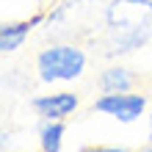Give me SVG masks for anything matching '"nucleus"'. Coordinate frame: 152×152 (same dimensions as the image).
<instances>
[{
    "label": "nucleus",
    "instance_id": "nucleus-1",
    "mask_svg": "<svg viewBox=\"0 0 152 152\" xmlns=\"http://www.w3.org/2000/svg\"><path fill=\"white\" fill-rule=\"evenodd\" d=\"M152 39V0H105V31L94 47L105 61L130 56Z\"/></svg>",
    "mask_w": 152,
    "mask_h": 152
},
{
    "label": "nucleus",
    "instance_id": "nucleus-2",
    "mask_svg": "<svg viewBox=\"0 0 152 152\" xmlns=\"http://www.w3.org/2000/svg\"><path fill=\"white\" fill-rule=\"evenodd\" d=\"M88 66V53L80 42H53L36 53V77L42 83H75Z\"/></svg>",
    "mask_w": 152,
    "mask_h": 152
},
{
    "label": "nucleus",
    "instance_id": "nucleus-3",
    "mask_svg": "<svg viewBox=\"0 0 152 152\" xmlns=\"http://www.w3.org/2000/svg\"><path fill=\"white\" fill-rule=\"evenodd\" d=\"M91 111L113 116L116 122L130 124L141 119V113L147 111V94L141 91H119V94H100L91 102Z\"/></svg>",
    "mask_w": 152,
    "mask_h": 152
},
{
    "label": "nucleus",
    "instance_id": "nucleus-4",
    "mask_svg": "<svg viewBox=\"0 0 152 152\" xmlns=\"http://www.w3.org/2000/svg\"><path fill=\"white\" fill-rule=\"evenodd\" d=\"M31 108L36 111L39 119L50 122H64L80 108V97L75 91H53V94H39L31 100Z\"/></svg>",
    "mask_w": 152,
    "mask_h": 152
},
{
    "label": "nucleus",
    "instance_id": "nucleus-5",
    "mask_svg": "<svg viewBox=\"0 0 152 152\" xmlns=\"http://www.w3.org/2000/svg\"><path fill=\"white\" fill-rule=\"evenodd\" d=\"M47 20L44 14H33L31 20H20V22H3L0 25V53L3 56H11L25 44V39L33 33V28Z\"/></svg>",
    "mask_w": 152,
    "mask_h": 152
},
{
    "label": "nucleus",
    "instance_id": "nucleus-6",
    "mask_svg": "<svg viewBox=\"0 0 152 152\" xmlns=\"http://www.w3.org/2000/svg\"><path fill=\"white\" fill-rule=\"evenodd\" d=\"M97 86H100L102 94H119V91H133L136 86V77L127 66L122 64H108L97 77Z\"/></svg>",
    "mask_w": 152,
    "mask_h": 152
},
{
    "label": "nucleus",
    "instance_id": "nucleus-7",
    "mask_svg": "<svg viewBox=\"0 0 152 152\" xmlns=\"http://www.w3.org/2000/svg\"><path fill=\"white\" fill-rule=\"evenodd\" d=\"M64 122H50V119H42L39 124V149L42 152H61L64 147Z\"/></svg>",
    "mask_w": 152,
    "mask_h": 152
},
{
    "label": "nucleus",
    "instance_id": "nucleus-8",
    "mask_svg": "<svg viewBox=\"0 0 152 152\" xmlns=\"http://www.w3.org/2000/svg\"><path fill=\"white\" fill-rule=\"evenodd\" d=\"M102 152H127V149H122V147H102Z\"/></svg>",
    "mask_w": 152,
    "mask_h": 152
},
{
    "label": "nucleus",
    "instance_id": "nucleus-9",
    "mask_svg": "<svg viewBox=\"0 0 152 152\" xmlns=\"http://www.w3.org/2000/svg\"><path fill=\"white\" fill-rule=\"evenodd\" d=\"M80 152H102V147H83Z\"/></svg>",
    "mask_w": 152,
    "mask_h": 152
},
{
    "label": "nucleus",
    "instance_id": "nucleus-10",
    "mask_svg": "<svg viewBox=\"0 0 152 152\" xmlns=\"http://www.w3.org/2000/svg\"><path fill=\"white\" fill-rule=\"evenodd\" d=\"M149 141H152V108H149Z\"/></svg>",
    "mask_w": 152,
    "mask_h": 152
},
{
    "label": "nucleus",
    "instance_id": "nucleus-11",
    "mask_svg": "<svg viewBox=\"0 0 152 152\" xmlns=\"http://www.w3.org/2000/svg\"><path fill=\"white\" fill-rule=\"evenodd\" d=\"M141 152H152V147H147V149H141Z\"/></svg>",
    "mask_w": 152,
    "mask_h": 152
},
{
    "label": "nucleus",
    "instance_id": "nucleus-12",
    "mask_svg": "<svg viewBox=\"0 0 152 152\" xmlns=\"http://www.w3.org/2000/svg\"><path fill=\"white\" fill-rule=\"evenodd\" d=\"M3 3H6V0H3Z\"/></svg>",
    "mask_w": 152,
    "mask_h": 152
}]
</instances>
